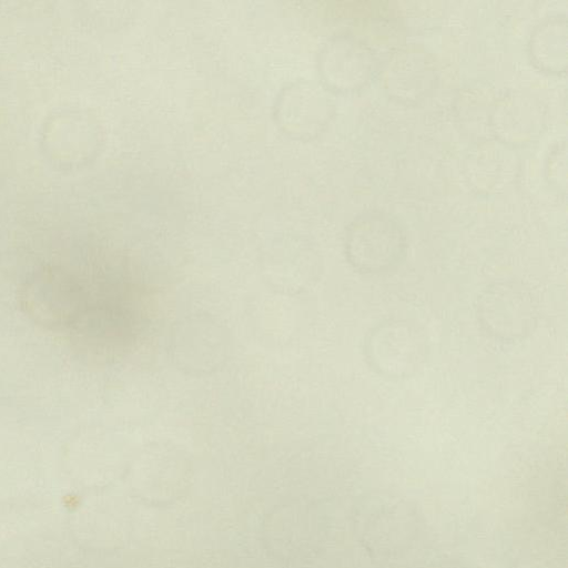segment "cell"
Returning <instances> with one entry per match:
<instances>
[{
  "mask_svg": "<svg viewBox=\"0 0 568 568\" xmlns=\"http://www.w3.org/2000/svg\"><path fill=\"white\" fill-rule=\"evenodd\" d=\"M377 78L389 99L416 105L435 90L438 70L434 55L422 44L410 43L392 50L379 63Z\"/></svg>",
  "mask_w": 568,
  "mask_h": 568,
  "instance_id": "cell-4",
  "label": "cell"
},
{
  "mask_svg": "<svg viewBox=\"0 0 568 568\" xmlns=\"http://www.w3.org/2000/svg\"><path fill=\"white\" fill-rule=\"evenodd\" d=\"M335 113L331 92L322 84L300 80L286 84L274 104L277 125L300 139L314 138L329 124Z\"/></svg>",
  "mask_w": 568,
  "mask_h": 568,
  "instance_id": "cell-6",
  "label": "cell"
},
{
  "mask_svg": "<svg viewBox=\"0 0 568 568\" xmlns=\"http://www.w3.org/2000/svg\"><path fill=\"white\" fill-rule=\"evenodd\" d=\"M546 179L552 187L566 192L567 189V143H555L548 151L545 164Z\"/></svg>",
  "mask_w": 568,
  "mask_h": 568,
  "instance_id": "cell-11",
  "label": "cell"
},
{
  "mask_svg": "<svg viewBox=\"0 0 568 568\" xmlns=\"http://www.w3.org/2000/svg\"><path fill=\"white\" fill-rule=\"evenodd\" d=\"M513 149L496 140L480 142L467 158L470 183L486 191L507 186L516 170Z\"/></svg>",
  "mask_w": 568,
  "mask_h": 568,
  "instance_id": "cell-10",
  "label": "cell"
},
{
  "mask_svg": "<svg viewBox=\"0 0 568 568\" xmlns=\"http://www.w3.org/2000/svg\"><path fill=\"white\" fill-rule=\"evenodd\" d=\"M407 248L403 223L393 213L371 209L346 226L344 251L349 264L364 274H379L397 265Z\"/></svg>",
  "mask_w": 568,
  "mask_h": 568,
  "instance_id": "cell-1",
  "label": "cell"
},
{
  "mask_svg": "<svg viewBox=\"0 0 568 568\" xmlns=\"http://www.w3.org/2000/svg\"><path fill=\"white\" fill-rule=\"evenodd\" d=\"M536 315L531 293L513 282L496 283L478 298V321L496 339L513 342L523 338L531 332Z\"/></svg>",
  "mask_w": 568,
  "mask_h": 568,
  "instance_id": "cell-5",
  "label": "cell"
},
{
  "mask_svg": "<svg viewBox=\"0 0 568 568\" xmlns=\"http://www.w3.org/2000/svg\"><path fill=\"white\" fill-rule=\"evenodd\" d=\"M172 355L182 369L210 373L225 359L226 335L223 327L207 317L187 318L172 333Z\"/></svg>",
  "mask_w": 568,
  "mask_h": 568,
  "instance_id": "cell-8",
  "label": "cell"
},
{
  "mask_svg": "<svg viewBox=\"0 0 568 568\" xmlns=\"http://www.w3.org/2000/svg\"><path fill=\"white\" fill-rule=\"evenodd\" d=\"M546 105L527 90H508L489 105L487 129L494 140L510 148L527 145L544 132Z\"/></svg>",
  "mask_w": 568,
  "mask_h": 568,
  "instance_id": "cell-7",
  "label": "cell"
},
{
  "mask_svg": "<svg viewBox=\"0 0 568 568\" xmlns=\"http://www.w3.org/2000/svg\"><path fill=\"white\" fill-rule=\"evenodd\" d=\"M316 65L321 84L331 93H351L377 77L379 62L364 39L351 32H338L322 44Z\"/></svg>",
  "mask_w": 568,
  "mask_h": 568,
  "instance_id": "cell-2",
  "label": "cell"
},
{
  "mask_svg": "<svg viewBox=\"0 0 568 568\" xmlns=\"http://www.w3.org/2000/svg\"><path fill=\"white\" fill-rule=\"evenodd\" d=\"M367 363L379 375L404 378L425 361L426 338L414 324L388 320L374 326L364 342Z\"/></svg>",
  "mask_w": 568,
  "mask_h": 568,
  "instance_id": "cell-3",
  "label": "cell"
},
{
  "mask_svg": "<svg viewBox=\"0 0 568 568\" xmlns=\"http://www.w3.org/2000/svg\"><path fill=\"white\" fill-rule=\"evenodd\" d=\"M531 64L542 73H565L568 65V20L562 13L542 18L531 29L527 41Z\"/></svg>",
  "mask_w": 568,
  "mask_h": 568,
  "instance_id": "cell-9",
  "label": "cell"
}]
</instances>
